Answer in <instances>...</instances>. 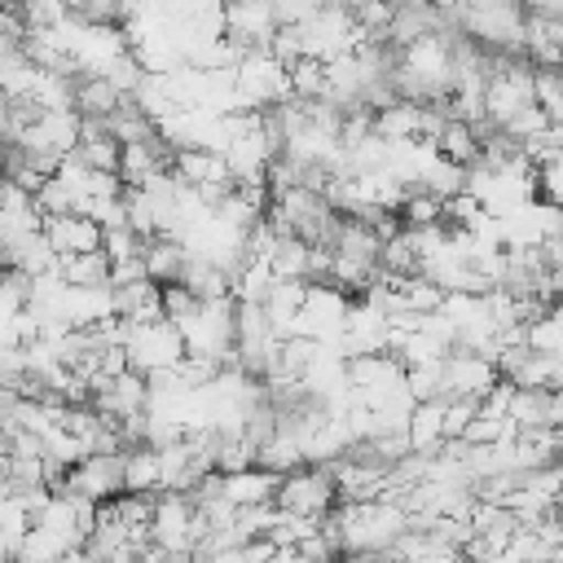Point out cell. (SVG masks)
<instances>
[{
	"label": "cell",
	"instance_id": "4fadbf2b",
	"mask_svg": "<svg viewBox=\"0 0 563 563\" xmlns=\"http://www.w3.org/2000/svg\"><path fill=\"white\" fill-rule=\"evenodd\" d=\"M435 150L444 154V158H453V163H462V167H471L475 158H479V150H484V141H479V132H475V123H466V119H444V128L435 132Z\"/></svg>",
	"mask_w": 563,
	"mask_h": 563
},
{
	"label": "cell",
	"instance_id": "7402d4cb",
	"mask_svg": "<svg viewBox=\"0 0 563 563\" xmlns=\"http://www.w3.org/2000/svg\"><path fill=\"white\" fill-rule=\"evenodd\" d=\"M18 4H22V0H0V9H18Z\"/></svg>",
	"mask_w": 563,
	"mask_h": 563
},
{
	"label": "cell",
	"instance_id": "d6986e66",
	"mask_svg": "<svg viewBox=\"0 0 563 563\" xmlns=\"http://www.w3.org/2000/svg\"><path fill=\"white\" fill-rule=\"evenodd\" d=\"M277 4V18L282 22H303V18H312L325 0H273Z\"/></svg>",
	"mask_w": 563,
	"mask_h": 563
},
{
	"label": "cell",
	"instance_id": "277c9868",
	"mask_svg": "<svg viewBox=\"0 0 563 563\" xmlns=\"http://www.w3.org/2000/svg\"><path fill=\"white\" fill-rule=\"evenodd\" d=\"M62 493L88 497V501H110L123 493V449L114 453H84L75 466H66V479L57 484Z\"/></svg>",
	"mask_w": 563,
	"mask_h": 563
},
{
	"label": "cell",
	"instance_id": "3957f363",
	"mask_svg": "<svg viewBox=\"0 0 563 563\" xmlns=\"http://www.w3.org/2000/svg\"><path fill=\"white\" fill-rule=\"evenodd\" d=\"M128 365L141 374H163L172 365H180L185 356V334L176 321L158 317V321H128Z\"/></svg>",
	"mask_w": 563,
	"mask_h": 563
},
{
	"label": "cell",
	"instance_id": "8fae6325",
	"mask_svg": "<svg viewBox=\"0 0 563 563\" xmlns=\"http://www.w3.org/2000/svg\"><path fill=\"white\" fill-rule=\"evenodd\" d=\"M185 260H189V246H185V238H176V233H154V238H145V273L154 277V282H176L180 277V268H185Z\"/></svg>",
	"mask_w": 563,
	"mask_h": 563
},
{
	"label": "cell",
	"instance_id": "ba28073f",
	"mask_svg": "<svg viewBox=\"0 0 563 563\" xmlns=\"http://www.w3.org/2000/svg\"><path fill=\"white\" fill-rule=\"evenodd\" d=\"M110 295H114V312L128 317V321H158V317H167L163 312V282H154V277L119 282V286H110Z\"/></svg>",
	"mask_w": 563,
	"mask_h": 563
},
{
	"label": "cell",
	"instance_id": "ffe728a7",
	"mask_svg": "<svg viewBox=\"0 0 563 563\" xmlns=\"http://www.w3.org/2000/svg\"><path fill=\"white\" fill-rule=\"evenodd\" d=\"M541 295H545L550 303H563V264H550V273H545V286H541Z\"/></svg>",
	"mask_w": 563,
	"mask_h": 563
},
{
	"label": "cell",
	"instance_id": "9a60e30c",
	"mask_svg": "<svg viewBox=\"0 0 563 563\" xmlns=\"http://www.w3.org/2000/svg\"><path fill=\"white\" fill-rule=\"evenodd\" d=\"M523 343H528L532 352L563 356V303H550L545 312H537V317L523 325Z\"/></svg>",
	"mask_w": 563,
	"mask_h": 563
},
{
	"label": "cell",
	"instance_id": "5bb4252c",
	"mask_svg": "<svg viewBox=\"0 0 563 563\" xmlns=\"http://www.w3.org/2000/svg\"><path fill=\"white\" fill-rule=\"evenodd\" d=\"M57 273L70 286H110V255L97 251H79V255H57Z\"/></svg>",
	"mask_w": 563,
	"mask_h": 563
},
{
	"label": "cell",
	"instance_id": "7c38bea8",
	"mask_svg": "<svg viewBox=\"0 0 563 563\" xmlns=\"http://www.w3.org/2000/svg\"><path fill=\"white\" fill-rule=\"evenodd\" d=\"M123 488L128 493H158L163 471H158V449L154 444H128L123 449Z\"/></svg>",
	"mask_w": 563,
	"mask_h": 563
},
{
	"label": "cell",
	"instance_id": "7a4b0ae2",
	"mask_svg": "<svg viewBox=\"0 0 563 563\" xmlns=\"http://www.w3.org/2000/svg\"><path fill=\"white\" fill-rule=\"evenodd\" d=\"M273 501H277L282 510H290V515L325 519V515L339 506V484H334V475H330L325 462H312V466L303 462V466H295V471H286V475L277 479Z\"/></svg>",
	"mask_w": 563,
	"mask_h": 563
},
{
	"label": "cell",
	"instance_id": "ac0fdd59",
	"mask_svg": "<svg viewBox=\"0 0 563 563\" xmlns=\"http://www.w3.org/2000/svg\"><path fill=\"white\" fill-rule=\"evenodd\" d=\"M75 9L66 4V0H22L18 4V18L26 22V26H57L62 18H70Z\"/></svg>",
	"mask_w": 563,
	"mask_h": 563
},
{
	"label": "cell",
	"instance_id": "e0dca14e",
	"mask_svg": "<svg viewBox=\"0 0 563 563\" xmlns=\"http://www.w3.org/2000/svg\"><path fill=\"white\" fill-rule=\"evenodd\" d=\"M290 92L303 101L325 97V62L321 57H295L290 62Z\"/></svg>",
	"mask_w": 563,
	"mask_h": 563
},
{
	"label": "cell",
	"instance_id": "8992f818",
	"mask_svg": "<svg viewBox=\"0 0 563 563\" xmlns=\"http://www.w3.org/2000/svg\"><path fill=\"white\" fill-rule=\"evenodd\" d=\"M282 18L273 0H224V35L242 48H260L277 35Z\"/></svg>",
	"mask_w": 563,
	"mask_h": 563
},
{
	"label": "cell",
	"instance_id": "44dd1931",
	"mask_svg": "<svg viewBox=\"0 0 563 563\" xmlns=\"http://www.w3.org/2000/svg\"><path fill=\"white\" fill-rule=\"evenodd\" d=\"M427 4H435V9H449V4H457V0H427Z\"/></svg>",
	"mask_w": 563,
	"mask_h": 563
},
{
	"label": "cell",
	"instance_id": "52a82bcc",
	"mask_svg": "<svg viewBox=\"0 0 563 563\" xmlns=\"http://www.w3.org/2000/svg\"><path fill=\"white\" fill-rule=\"evenodd\" d=\"M44 233L57 255H79V251H97L106 229L84 211H57V216H44Z\"/></svg>",
	"mask_w": 563,
	"mask_h": 563
},
{
	"label": "cell",
	"instance_id": "5b68a950",
	"mask_svg": "<svg viewBox=\"0 0 563 563\" xmlns=\"http://www.w3.org/2000/svg\"><path fill=\"white\" fill-rule=\"evenodd\" d=\"M501 378L497 361L488 352H475V347H449L444 356V396H484L493 383Z\"/></svg>",
	"mask_w": 563,
	"mask_h": 563
},
{
	"label": "cell",
	"instance_id": "9c48e42d",
	"mask_svg": "<svg viewBox=\"0 0 563 563\" xmlns=\"http://www.w3.org/2000/svg\"><path fill=\"white\" fill-rule=\"evenodd\" d=\"M224 475V497L233 501V506H260V501H273V493H277V471H268V466H260V462H251V466H242V471H220Z\"/></svg>",
	"mask_w": 563,
	"mask_h": 563
},
{
	"label": "cell",
	"instance_id": "30bf717a",
	"mask_svg": "<svg viewBox=\"0 0 563 563\" xmlns=\"http://www.w3.org/2000/svg\"><path fill=\"white\" fill-rule=\"evenodd\" d=\"M409 444L422 449V453H435L444 444V396H427V400H413L409 409Z\"/></svg>",
	"mask_w": 563,
	"mask_h": 563
},
{
	"label": "cell",
	"instance_id": "2e32d148",
	"mask_svg": "<svg viewBox=\"0 0 563 563\" xmlns=\"http://www.w3.org/2000/svg\"><path fill=\"white\" fill-rule=\"evenodd\" d=\"M510 422H515V427H550V391H545V387H519V383H515Z\"/></svg>",
	"mask_w": 563,
	"mask_h": 563
},
{
	"label": "cell",
	"instance_id": "6da1fadb",
	"mask_svg": "<svg viewBox=\"0 0 563 563\" xmlns=\"http://www.w3.org/2000/svg\"><path fill=\"white\" fill-rule=\"evenodd\" d=\"M198 537H202V515L194 497L180 488H158L154 510H150V541L176 559V554H194Z\"/></svg>",
	"mask_w": 563,
	"mask_h": 563
}]
</instances>
